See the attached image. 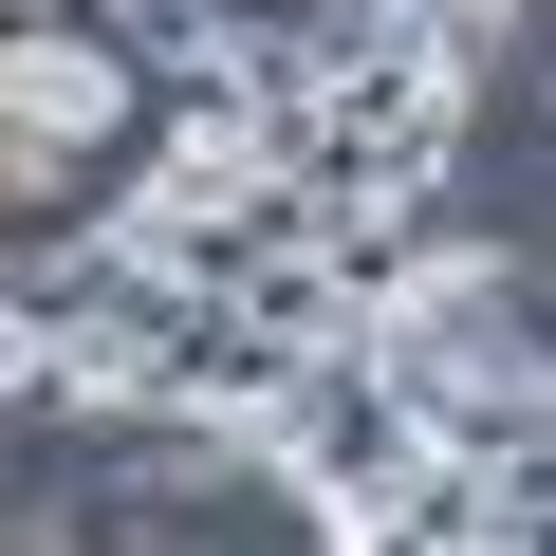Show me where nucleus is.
Instances as JSON below:
<instances>
[{
    "label": "nucleus",
    "instance_id": "obj_2",
    "mask_svg": "<svg viewBox=\"0 0 556 556\" xmlns=\"http://www.w3.org/2000/svg\"><path fill=\"white\" fill-rule=\"evenodd\" d=\"M149 56L112 38V20H75V0H38V20H0V130H20L38 167H75V186H112L130 149H149Z\"/></svg>",
    "mask_w": 556,
    "mask_h": 556
},
{
    "label": "nucleus",
    "instance_id": "obj_1",
    "mask_svg": "<svg viewBox=\"0 0 556 556\" xmlns=\"http://www.w3.org/2000/svg\"><path fill=\"white\" fill-rule=\"evenodd\" d=\"M38 538H130V556H298L316 519L278 501L260 464L186 445V427H112V408H38V427H0V556H38Z\"/></svg>",
    "mask_w": 556,
    "mask_h": 556
}]
</instances>
